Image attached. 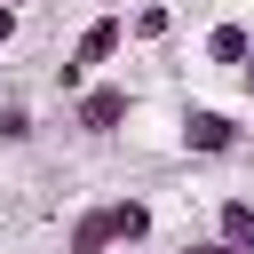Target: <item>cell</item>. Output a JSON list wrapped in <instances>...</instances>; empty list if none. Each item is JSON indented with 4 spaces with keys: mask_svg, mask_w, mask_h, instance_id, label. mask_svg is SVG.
<instances>
[{
    "mask_svg": "<svg viewBox=\"0 0 254 254\" xmlns=\"http://www.w3.org/2000/svg\"><path fill=\"white\" fill-rule=\"evenodd\" d=\"M119 48H127V16H95V24H87V32L71 40V56L56 64V87H64L71 103H79V95L95 87V71H103V64H111Z\"/></svg>",
    "mask_w": 254,
    "mask_h": 254,
    "instance_id": "obj_1",
    "label": "cell"
},
{
    "mask_svg": "<svg viewBox=\"0 0 254 254\" xmlns=\"http://www.w3.org/2000/svg\"><path fill=\"white\" fill-rule=\"evenodd\" d=\"M127 111H135V87H127V79H95V87L71 103V127L103 143V135H119V127H127Z\"/></svg>",
    "mask_w": 254,
    "mask_h": 254,
    "instance_id": "obj_2",
    "label": "cell"
},
{
    "mask_svg": "<svg viewBox=\"0 0 254 254\" xmlns=\"http://www.w3.org/2000/svg\"><path fill=\"white\" fill-rule=\"evenodd\" d=\"M183 151H190V159H230V151H238V119H230L222 103H190V111H183Z\"/></svg>",
    "mask_w": 254,
    "mask_h": 254,
    "instance_id": "obj_3",
    "label": "cell"
},
{
    "mask_svg": "<svg viewBox=\"0 0 254 254\" xmlns=\"http://www.w3.org/2000/svg\"><path fill=\"white\" fill-rule=\"evenodd\" d=\"M64 254H119V222H111V198L71 214V230H64Z\"/></svg>",
    "mask_w": 254,
    "mask_h": 254,
    "instance_id": "obj_4",
    "label": "cell"
},
{
    "mask_svg": "<svg viewBox=\"0 0 254 254\" xmlns=\"http://www.w3.org/2000/svg\"><path fill=\"white\" fill-rule=\"evenodd\" d=\"M206 64H222V71H246V64H254V32H246L238 16L206 24Z\"/></svg>",
    "mask_w": 254,
    "mask_h": 254,
    "instance_id": "obj_5",
    "label": "cell"
},
{
    "mask_svg": "<svg viewBox=\"0 0 254 254\" xmlns=\"http://www.w3.org/2000/svg\"><path fill=\"white\" fill-rule=\"evenodd\" d=\"M214 238L254 254V198H214Z\"/></svg>",
    "mask_w": 254,
    "mask_h": 254,
    "instance_id": "obj_6",
    "label": "cell"
},
{
    "mask_svg": "<svg viewBox=\"0 0 254 254\" xmlns=\"http://www.w3.org/2000/svg\"><path fill=\"white\" fill-rule=\"evenodd\" d=\"M111 222H119V246H143L151 238V206L143 198H111Z\"/></svg>",
    "mask_w": 254,
    "mask_h": 254,
    "instance_id": "obj_7",
    "label": "cell"
},
{
    "mask_svg": "<svg viewBox=\"0 0 254 254\" xmlns=\"http://www.w3.org/2000/svg\"><path fill=\"white\" fill-rule=\"evenodd\" d=\"M127 32H135V40H167V32H175V16H167V8H135V24H127Z\"/></svg>",
    "mask_w": 254,
    "mask_h": 254,
    "instance_id": "obj_8",
    "label": "cell"
},
{
    "mask_svg": "<svg viewBox=\"0 0 254 254\" xmlns=\"http://www.w3.org/2000/svg\"><path fill=\"white\" fill-rule=\"evenodd\" d=\"M0 143H32V111L24 103H0Z\"/></svg>",
    "mask_w": 254,
    "mask_h": 254,
    "instance_id": "obj_9",
    "label": "cell"
},
{
    "mask_svg": "<svg viewBox=\"0 0 254 254\" xmlns=\"http://www.w3.org/2000/svg\"><path fill=\"white\" fill-rule=\"evenodd\" d=\"M175 254H238V246H222V238H214V230H206V238H183V246H175Z\"/></svg>",
    "mask_w": 254,
    "mask_h": 254,
    "instance_id": "obj_10",
    "label": "cell"
},
{
    "mask_svg": "<svg viewBox=\"0 0 254 254\" xmlns=\"http://www.w3.org/2000/svg\"><path fill=\"white\" fill-rule=\"evenodd\" d=\"M8 40H16V8H0V48H8Z\"/></svg>",
    "mask_w": 254,
    "mask_h": 254,
    "instance_id": "obj_11",
    "label": "cell"
},
{
    "mask_svg": "<svg viewBox=\"0 0 254 254\" xmlns=\"http://www.w3.org/2000/svg\"><path fill=\"white\" fill-rule=\"evenodd\" d=\"M238 79H246V95H254V64H246V71H238Z\"/></svg>",
    "mask_w": 254,
    "mask_h": 254,
    "instance_id": "obj_12",
    "label": "cell"
},
{
    "mask_svg": "<svg viewBox=\"0 0 254 254\" xmlns=\"http://www.w3.org/2000/svg\"><path fill=\"white\" fill-rule=\"evenodd\" d=\"M0 8H16V16H24V8H32V0H0Z\"/></svg>",
    "mask_w": 254,
    "mask_h": 254,
    "instance_id": "obj_13",
    "label": "cell"
}]
</instances>
